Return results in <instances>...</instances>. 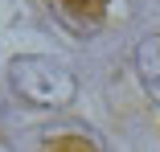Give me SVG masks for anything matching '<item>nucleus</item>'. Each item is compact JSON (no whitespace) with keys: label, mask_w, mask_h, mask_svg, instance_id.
Listing matches in <instances>:
<instances>
[{"label":"nucleus","mask_w":160,"mask_h":152,"mask_svg":"<svg viewBox=\"0 0 160 152\" xmlns=\"http://www.w3.org/2000/svg\"><path fill=\"white\" fill-rule=\"evenodd\" d=\"M8 82L33 107H66L78 90L74 74L62 62H53V58H17L8 66Z\"/></svg>","instance_id":"1"},{"label":"nucleus","mask_w":160,"mask_h":152,"mask_svg":"<svg viewBox=\"0 0 160 152\" xmlns=\"http://www.w3.org/2000/svg\"><path fill=\"white\" fill-rule=\"evenodd\" d=\"M53 4L62 8V17H66L78 33H90V29L103 21V13H107L111 0H53Z\"/></svg>","instance_id":"2"},{"label":"nucleus","mask_w":160,"mask_h":152,"mask_svg":"<svg viewBox=\"0 0 160 152\" xmlns=\"http://www.w3.org/2000/svg\"><path fill=\"white\" fill-rule=\"evenodd\" d=\"M136 70H140V78H144V90L160 103V37L140 41V49H136Z\"/></svg>","instance_id":"3"}]
</instances>
